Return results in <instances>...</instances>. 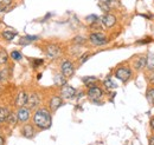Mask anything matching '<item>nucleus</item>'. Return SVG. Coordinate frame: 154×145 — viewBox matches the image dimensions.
<instances>
[{
  "label": "nucleus",
  "mask_w": 154,
  "mask_h": 145,
  "mask_svg": "<svg viewBox=\"0 0 154 145\" xmlns=\"http://www.w3.org/2000/svg\"><path fill=\"white\" fill-rule=\"evenodd\" d=\"M33 122L39 129H49L51 126V114L45 109H39L33 117Z\"/></svg>",
  "instance_id": "1"
},
{
  "label": "nucleus",
  "mask_w": 154,
  "mask_h": 145,
  "mask_svg": "<svg viewBox=\"0 0 154 145\" xmlns=\"http://www.w3.org/2000/svg\"><path fill=\"white\" fill-rule=\"evenodd\" d=\"M131 75H132V72L127 67H120L115 72V77L117 79H120L121 81H127L131 78Z\"/></svg>",
  "instance_id": "2"
},
{
  "label": "nucleus",
  "mask_w": 154,
  "mask_h": 145,
  "mask_svg": "<svg viewBox=\"0 0 154 145\" xmlns=\"http://www.w3.org/2000/svg\"><path fill=\"white\" fill-rule=\"evenodd\" d=\"M74 72H75V70H74L72 63L69 61V60L63 61V64H62V73H63V75L66 77V78H70L74 74Z\"/></svg>",
  "instance_id": "3"
},
{
  "label": "nucleus",
  "mask_w": 154,
  "mask_h": 145,
  "mask_svg": "<svg viewBox=\"0 0 154 145\" xmlns=\"http://www.w3.org/2000/svg\"><path fill=\"white\" fill-rule=\"evenodd\" d=\"M88 96H89V98L93 99L94 102H97V100L103 96V91L101 90L100 87L93 86V87H90L89 91H88Z\"/></svg>",
  "instance_id": "4"
},
{
  "label": "nucleus",
  "mask_w": 154,
  "mask_h": 145,
  "mask_svg": "<svg viewBox=\"0 0 154 145\" xmlns=\"http://www.w3.org/2000/svg\"><path fill=\"white\" fill-rule=\"evenodd\" d=\"M90 41L94 45H104L107 43V38L102 33H93L90 36Z\"/></svg>",
  "instance_id": "5"
},
{
  "label": "nucleus",
  "mask_w": 154,
  "mask_h": 145,
  "mask_svg": "<svg viewBox=\"0 0 154 145\" xmlns=\"http://www.w3.org/2000/svg\"><path fill=\"white\" fill-rule=\"evenodd\" d=\"M60 93H62V97H64V98H72V97H75V94H76V90L74 89V87H71V86H69V85H64L63 87H62V90H60Z\"/></svg>",
  "instance_id": "6"
},
{
  "label": "nucleus",
  "mask_w": 154,
  "mask_h": 145,
  "mask_svg": "<svg viewBox=\"0 0 154 145\" xmlns=\"http://www.w3.org/2000/svg\"><path fill=\"white\" fill-rule=\"evenodd\" d=\"M101 21L103 22V25H104L106 27H112V26L115 25L116 18H115V16H113V14H106V16L102 17Z\"/></svg>",
  "instance_id": "7"
},
{
  "label": "nucleus",
  "mask_w": 154,
  "mask_h": 145,
  "mask_svg": "<svg viewBox=\"0 0 154 145\" xmlns=\"http://www.w3.org/2000/svg\"><path fill=\"white\" fill-rule=\"evenodd\" d=\"M46 55L50 58H57L58 55H60V50L56 45H49L46 47Z\"/></svg>",
  "instance_id": "8"
},
{
  "label": "nucleus",
  "mask_w": 154,
  "mask_h": 145,
  "mask_svg": "<svg viewBox=\"0 0 154 145\" xmlns=\"http://www.w3.org/2000/svg\"><path fill=\"white\" fill-rule=\"evenodd\" d=\"M17 117H18V120H20V122H26V120L30 118V110L24 108V106L20 108V109L18 110Z\"/></svg>",
  "instance_id": "9"
},
{
  "label": "nucleus",
  "mask_w": 154,
  "mask_h": 145,
  "mask_svg": "<svg viewBox=\"0 0 154 145\" xmlns=\"http://www.w3.org/2000/svg\"><path fill=\"white\" fill-rule=\"evenodd\" d=\"M26 104L29 105L30 109H35V108L39 104L38 94H37V93H32V94H30V96L27 97V103H26Z\"/></svg>",
  "instance_id": "10"
},
{
  "label": "nucleus",
  "mask_w": 154,
  "mask_h": 145,
  "mask_svg": "<svg viewBox=\"0 0 154 145\" xmlns=\"http://www.w3.org/2000/svg\"><path fill=\"white\" fill-rule=\"evenodd\" d=\"M27 94L24 92V91H21L19 92V94H18V97H17V99H16V104L19 106V108H23L24 105H26V103H27Z\"/></svg>",
  "instance_id": "11"
},
{
  "label": "nucleus",
  "mask_w": 154,
  "mask_h": 145,
  "mask_svg": "<svg viewBox=\"0 0 154 145\" xmlns=\"http://www.w3.org/2000/svg\"><path fill=\"white\" fill-rule=\"evenodd\" d=\"M62 98L60 97H54L51 100H50V109L52 111H56V110L62 105Z\"/></svg>",
  "instance_id": "12"
},
{
  "label": "nucleus",
  "mask_w": 154,
  "mask_h": 145,
  "mask_svg": "<svg viewBox=\"0 0 154 145\" xmlns=\"http://www.w3.org/2000/svg\"><path fill=\"white\" fill-rule=\"evenodd\" d=\"M23 135L26 138H32L33 135H35V130H33L32 125H29L27 124V125H25V126L23 127Z\"/></svg>",
  "instance_id": "13"
},
{
  "label": "nucleus",
  "mask_w": 154,
  "mask_h": 145,
  "mask_svg": "<svg viewBox=\"0 0 154 145\" xmlns=\"http://www.w3.org/2000/svg\"><path fill=\"white\" fill-rule=\"evenodd\" d=\"M37 39H38L37 36H25L20 39L19 43L21 45H29V44H31L32 41H36Z\"/></svg>",
  "instance_id": "14"
},
{
  "label": "nucleus",
  "mask_w": 154,
  "mask_h": 145,
  "mask_svg": "<svg viewBox=\"0 0 154 145\" xmlns=\"http://www.w3.org/2000/svg\"><path fill=\"white\" fill-rule=\"evenodd\" d=\"M55 84L58 86H64L66 84V77H64L63 74H56L55 75Z\"/></svg>",
  "instance_id": "15"
},
{
  "label": "nucleus",
  "mask_w": 154,
  "mask_h": 145,
  "mask_svg": "<svg viewBox=\"0 0 154 145\" xmlns=\"http://www.w3.org/2000/svg\"><path fill=\"white\" fill-rule=\"evenodd\" d=\"M96 81H97L96 77H84V78H83V83H84L87 86H90V87H93V84L96 83Z\"/></svg>",
  "instance_id": "16"
},
{
  "label": "nucleus",
  "mask_w": 154,
  "mask_h": 145,
  "mask_svg": "<svg viewBox=\"0 0 154 145\" xmlns=\"http://www.w3.org/2000/svg\"><path fill=\"white\" fill-rule=\"evenodd\" d=\"M8 114H10V111L6 109V108H0V123L4 122V120H6L7 117H8Z\"/></svg>",
  "instance_id": "17"
},
{
  "label": "nucleus",
  "mask_w": 154,
  "mask_h": 145,
  "mask_svg": "<svg viewBox=\"0 0 154 145\" xmlns=\"http://www.w3.org/2000/svg\"><path fill=\"white\" fill-rule=\"evenodd\" d=\"M146 66L149 70L154 71V55H148V58H146Z\"/></svg>",
  "instance_id": "18"
},
{
  "label": "nucleus",
  "mask_w": 154,
  "mask_h": 145,
  "mask_svg": "<svg viewBox=\"0 0 154 145\" xmlns=\"http://www.w3.org/2000/svg\"><path fill=\"white\" fill-rule=\"evenodd\" d=\"M146 66V58H140V59H137L136 60V63H135V67L139 70V69H142V67H145Z\"/></svg>",
  "instance_id": "19"
},
{
  "label": "nucleus",
  "mask_w": 154,
  "mask_h": 145,
  "mask_svg": "<svg viewBox=\"0 0 154 145\" xmlns=\"http://www.w3.org/2000/svg\"><path fill=\"white\" fill-rule=\"evenodd\" d=\"M103 84H104V86H106L107 89H115L116 86H117L115 83H114L112 79H109V78H108V79H106Z\"/></svg>",
  "instance_id": "20"
},
{
  "label": "nucleus",
  "mask_w": 154,
  "mask_h": 145,
  "mask_svg": "<svg viewBox=\"0 0 154 145\" xmlns=\"http://www.w3.org/2000/svg\"><path fill=\"white\" fill-rule=\"evenodd\" d=\"M17 119H18L17 114H14V113H11V112H10V114H8V117H7V119H6V120H7L10 124L14 125V124H16V122H17Z\"/></svg>",
  "instance_id": "21"
},
{
  "label": "nucleus",
  "mask_w": 154,
  "mask_h": 145,
  "mask_svg": "<svg viewBox=\"0 0 154 145\" xmlns=\"http://www.w3.org/2000/svg\"><path fill=\"white\" fill-rule=\"evenodd\" d=\"M7 59H8V55L6 53V51H0V65L6 64Z\"/></svg>",
  "instance_id": "22"
},
{
  "label": "nucleus",
  "mask_w": 154,
  "mask_h": 145,
  "mask_svg": "<svg viewBox=\"0 0 154 145\" xmlns=\"http://www.w3.org/2000/svg\"><path fill=\"white\" fill-rule=\"evenodd\" d=\"M16 36H17L16 33L10 32V31H5V32H2V37H4L6 40H12V39H14V37Z\"/></svg>",
  "instance_id": "23"
},
{
  "label": "nucleus",
  "mask_w": 154,
  "mask_h": 145,
  "mask_svg": "<svg viewBox=\"0 0 154 145\" xmlns=\"http://www.w3.org/2000/svg\"><path fill=\"white\" fill-rule=\"evenodd\" d=\"M12 0H0V12H2L7 6H10Z\"/></svg>",
  "instance_id": "24"
},
{
  "label": "nucleus",
  "mask_w": 154,
  "mask_h": 145,
  "mask_svg": "<svg viewBox=\"0 0 154 145\" xmlns=\"http://www.w3.org/2000/svg\"><path fill=\"white\" fill-rule=\"evenodd\" d=\"M147 100L149 102V104H154V89L147 91Z\"/></svg>",
  "instance_id": "25"
},
{
  "label": "nucleus",
  "mask_w": 154,
  "mask_h": 145,
  "mask_svg": "<svg viewBox=\"0 0 154 145\" xmlns=\"http://www.w3.org/2000/svg\"><path fill=\"white\" fill-rule=\"evenodd\" d=\"M11 57H12V59H14V60H20V59H21V55H20V52H18V51H13V52L11 53Z\"/></svg>",
  "instance_id": "26"
},
{
  "label": "nucleus",
  "mask_w": 154,
  "mask_h": 145,
  "mask_svg": "<svg viewBox=\"0 0 154 145\" xmlns=\"http://www.w3.org/2000/svg\"><path fill=\"white\" fill-rule=\"evenodd\" d=\"M87 20L89 21V22H91V24H94V22H96L97 20H98V18H97L96 16H89V17H87Z\"/></svg>",
  "instance_id": "27"
},
{
  "label": "nucleus",
  "mask_w": 154,
  "mask_h": 145,
  "mask_svg": "<svg viewBox=\"0 0 154 145\" xmlns=\"http://www.w3.org/2000/svg\"><path fill=\"white\" fill-rule=\"evenodd\" d=\"M100 7H101L104 12H108V11H109V5H108V4H102V2H100Z\"/></svg>",
  "instance_id": "28"
},
{
  "label": "nucleus",
  "mask_w": 154,
  "mask_h": 145,
  "mask_svg": "<svg viewBox=\"0 0 154 145\" xmlns=\"http://www.w3.org/2000/svg\"><path fill=\"white\" fill-rule=\"evenodd\" d=\"M43 64V59H36V60H33V66L35 67H38Z\"/></svg>",
  "instance_id": "29"
},
{
  "label": "nucleus",
  "mask_w": 154,
  "mask_h": 145,
  "mask_svg": "<svg viewBox=\"0 0 154 145\" xmlns=\"http://www.w3.org/2000/svg\"><path fill=\"white\" fill-rule=\"evenodd\" d=\"M75 41H77V43H84V39H83L82 37H76Z\"/></svg>",
  "instance_id": "30"
},
{
  "label": "nucleus",
  "mask_w": 154,
  "mask_h": 145,
  "mask_svg": "<svg viewBox=\"0 0 154 145\" xmlns=\"http://www.w3.org/2000/svg\"><path fill=\"white\" fill-rule=\"evenodd\" d=\"M112 1H113V0H100V2H102V4H108V5H109Z\"/></svg>",
  "instance_id": "31"
},
{
  "label": "nucleus",
  "mask_w": 154,
  "mask_h": 145,
  "mask_svg": "<svg viewBox=\"0 0 154 145\" xmlns=\"http://www.w3.org/2000/svg\"><path fill=\"white\" fill-rule=\"evenodd\" d=\"M149 80H151L152 83H154V72L151 74V77H149Z\"/></svg>",
  "instance_id": "32"
},
{
  "label": "nucleus",
  "mask_w": 154,
  "mask_h": 145,
  "mask_svg": "<svg viewBox=\"0 0 154 145\" xmlns=\"http://www.w3.org/2000/svg\"><path fill=\"white\" fill-rule=\"evenodd\" d=\"M149 145H154V137H152V138L149 139Z\"/></svg>",
  "instance_id": "33"
},
{
  "label": "nucleus",
  "mask_w": 154,
  "mask_h": 145,
  "mask_svg": "<svg viewBox=\"0 0 154 145\" xmlns=\"http://www.w3.org/2000/svg\"><path fill=\"white\" fill-rule=\"evenodd\" d=\"M151 126L154 129V118H152V119H151Z\"/></svg>",
  "instance_id": "34"
},
{
  "label": "nucleus",
  "mask_w": 154,
  "mask_h": 145,
  "mask_svg": "<svg viewBox=\"0 0 154 145\" xmlns=\"http://www.w3.org/2000/svg\"><path fill=\"white\" fill-rule=\"evenodd\" d=\"M2 144H4V139L0 137V145H2Z\"/></svg>",
  "instance_id": "35"
},
{
  "label": "nucleus",
  "mask_w": 154,
  "mask_h": 145,
  "mask_svg": "<svg viewBox=\"0 0 154 145\" xmlns=\"http://www.w3.org/2000/svg\"><path fill=\"white\" fill-rule=\"evenodd\" d=\"M0 79H1V73H0Z\"/></svg>",
  "instance_id": "36"
}]
</instances>
